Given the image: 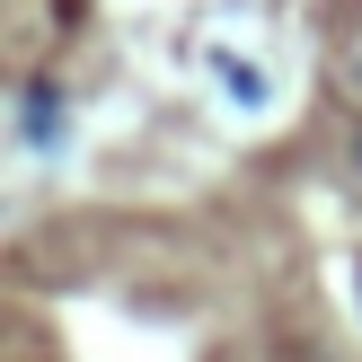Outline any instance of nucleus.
Masks as SVG:
<instances>
[{
  "label": "nucleus",
  "instance_id": "nucleus-2",
  "mask_svg": "<svg viewBox=\"0 0 362 362\" xmlns=\"http://www.w3.org/2000/svg\"><path fill=\"white\" fill-rule=\"evenodd\" d=\"M354 292H362V265H354Z\"/></svg>",
  "mask_w": 362,
  "mask_h": 362
},
{
  "label": "nucleus",
  "instance_id": "nucleus-1",
  "mask_svg": "<svg viewBox=\"0 0 362 362\" xmlns=\"http://www.w3.org/2000/svg\"><path fill=\"white\" fill-rule=\"evenodd\" d=\"M354 88H362V53H354Z\"/></svg>",
  "mask_w": 362,
  "mask_h": 362
},
{
  "label": "nucleus",
  "instance_id": "nucleus-3",
  "mask_svg": "<svg viewBox=\"0 0 362 362\" xmlns=\"http://www.w3.org/2000/svg\"><path fill=\"white\" fill-rule=\"evenodd\" d=\"M354 159H362V141H354Z\"/></svg>",
  "mask_w": 362,
  "mask_h": 362
}]
</instances>
